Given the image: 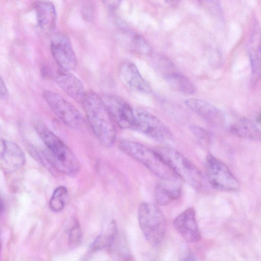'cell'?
Instances as JSON below:
<instances>
[{"label": "cell", "instance_id": "cell-11", "mask_svg": "<svg viewBox=\"0 0 261 261\" xmlns=\"http://www.w3.org/2000/svg\"><path fill=\"white\" fill-rule=\"evenodd\" d=\"M173 226L184 240L196 243L201 239V234L193 207H189L178 215L173 221Z\"/></svg>", "mask_w": 261, "mask_h": 261}, {"label": "cell", "instance_id": "cell-10", "mask_svg": "<svg viewBox=\"0 0 261 261\" xmlns=\"http://www.w3.org/2000/svg\"><path fill=\"white\" fill-rule=\"evenodd\" d=\"M114 122L124 129H133L135 123L134 110L123 98L107 94L102 98Z\"/></svg>", "mask_w": 261, "mask_h": 261}, {"label": "cell", "instance_id": "cell-20", "mask_svg": "<svg viewBox=\"0 0 261 261\" xmlns=\"http://www.w3.org/2000/svg\"><path fill=\"white\" fill-rule=\"evenodd\" d=\"M165 80L173 89L182 93L193 95L196 89L191 81L182 73L177 71H171L165 73Z\"/></svg>", "mask_w": 261, "mask_h": 261}, {"label": "cell", "instance_id": "cell-25", "mask_svg": "<svg viewBox=\"0 0 261 261\" xmlns=\"http://www.w3.org/2000/svg\"><path fill=\"white\" fill-rule=\"evenodd\" d=\"M82 234L80 227L76 222L69 231V241L71 244H78L82 240Z\"/></svg>", "mask_w": 261, "mask_h": 261}, {"label": "cell", "instance_id": "cell-13", "mask_svg": "<svg viewBox=\"0 0 261 261\" xmlns=\"http://www.w3.org/2000/svg\"><path fill=\"white\" fill-rule=\"evenodd\" d=\"M1 148V165L5 171L13 172L23 166L24 155L17 144L9 140H3Z\"/></svg>", "mask_w": 261, "mask_h": 261}, {"label": "cell", "instance_id": "cell-26", "mask_svg": "<svg viewBox=\"0 0 261 261\" xmlns=\"http://www.w3.org/2000/svg\"><path fill=\"white\" fill-rule=\"evenodd\" d=\"M8 96V90L5 84L2 79H0V96L2 99H5Z\"/></svg>", "mask_w": 261, "mask_h": 261}, {"label": "cell", "instance_id": "cell-18", "mask_svg": "<svg viewBox=\"0 0 261 261\" xmlns=\"http://www.w3.org/2000/svg\"><path fill=\"white\" fill-rule=\"evenodd\" d=\"M37 21L40 29L45 33L52 32L55 28L57 13L54 4L49 1H37L34 4Z\"/></svg>", "mask_w": 261, "mask_h": 261}, {"label": "cell", "instance_id": "cell-2", "mask_svg": "<svg viewBox=\"0 0 261 261\" xmlns=\"http://www.w3.org/2000/svg\"><path fill=\"white\" fill-rule=\"evenodd\" d=\"M34 125L45 145V155L50 164L64 174H76L79 170L80 164L71 150L43 123L36 122Z\"/></svg>", "mask_w": 261, "mask_h": 261}, {"label": "cell", "instance_id": "cell-14", "mask_svg": "<svg viewBox=\"0 0 261 261\" xmlns=\"http://www.w3.org/2000/svg\"><path fill=\"white\" fill-rule=\"evenodd\" d=\"M119 75L122 82L132 90L144 94L151 92L149 84L134 64L127 62L122 63L119 68Z\"/></svg>", "mask_w": 261, "mask_h": 261}, {"label": "cell", "instance_id": "cell-27", "mask_svg": "<svg viewBox=\"0 0 261 261\" xmlns=\"http://www.w3.org/2000/svg\"><path fill=\"white\" fill-rule=\"evenodd\" d=\"M181 261H197L194 254L191 252H188L185 257L182 258Z\"/></svg>", "mask_w": 261, "mask_h": 261}, {"label": "cell", "instance_id": "cell-5", "mask_svg": "<svg viewBox=\"0 0 261 261\" xmlns=\"http://www.w3.org/2000/svg\"><path fill=\"white\" fill-rule=\"evenodd\" d=\"M138 218L147 242L154 247L160 245L166 230V219L161 209L154 203L143 202L139 206Z\"/></svg>", "mask_w": 261, "mask_h": 261}, {"label": "cell", "instance_id": "cell-19", "mask_svg": "<svg viewBox=\"0 0 261 261\" xmlns=\"http://www.w3.org/2000/svg\"><path fill=\"white\" fill-rule=\"evenodd\" d=\"M230 130L236 136L247 140H261V130L250 120L242 118L230 126Z\"/></svg>", "mask_w": 261, "mask_h": 261}, {"label": "cell", "instance_id": "cell-21", "mask_svg": "<svg viewBox=\"0 0 261 261\" xmlns=\"http://www.w3.org/2000/svg\"><path fill=\"white\" fill-rule=\"evenodd\" d=\"M67 193V189L63 186H59L54 190L49 203V208L52 211L59 212L63 209Z\"/></svg>", "mask_w": 261, "mask_h": 261}, {"label": "cell", "instance_id": "cell-8", "mask_svg": "<svg viewBox=\"0 0 261 261\" xmlns=\"http://www.w3.org/2000/svg\"><path fill=\"white\" fill-rule=\"evenodd\" d=\"M43 98L56 115L66 125L77 127L82 122L79 111L59 94L51 91L43 93Z\"/></svg>", "mask_w": 261, "mask_h": 261}, {"label": "cell", "instance_id": "cell-28", "mask_svg": "<svg viewBox=\"0 0 261 261\" xmlns=\"http://www.w3.org/2000/svg\"><path fill=\"white\" fill-rule=\"evenodd\" d=\"M256 120L258 123L261 124V113L256 116Z\"/></svg>", "mask_w": 261, "mask_h": 261}, {"label": "cell", "instance_id": "cell-4", "mask_svg": "<svg viewBox=\"0 0 261 261\" xmlns=\"http://www.w3.org/2000/svg\"><path fill=\"white\" fill-rule=\"evenodd\" d=\"M173 172L182 181L197 190L204 187L203 176L196 166L175 149L160 147L155 150Z\"/></svg>", "mask_w": 261, "mask_h": 261}, {"label": "cell", "instance_id": "cell-12", "mask_svg": "<svg viewBox=\"0 0 261 261\" xmlns=\"http://www.w3.org/2000/svg\"><path fill=\"white\" fill-rule=\"evenodd\" d=\"M185 104L208 124L218 127L224 126L225 120L223 113L211 103L200 99L190 98L185 100Z\"/></svg>", "mask_w": 261, "mask_h": 261}, {"label": "cell", "instance_id": "cell-6", "mask_svg": "<svg viewBox=\"0 0 261 261\" xmlns=\"http://www.w3.org/2000/svg\"><path fill=\"white\" fill-rule=\"evenodd\" d=\"M205 167L208 180L215 189L223 192H237L240 184L227 166L211 154L205 159Z\"/></svg>", "mask_w": 261, "mask_h": 261}, {"label": "cell", "instance_id": "cell-17", "mask_svg": "<svg viewBox=\"0 0 261 261\" xmlns=\"http://www.w3.org/2000/svg\"><path fill=\"white\" fill-rule=\"evenodd\" d=\"M181 180L176 178L162 180L154 190V198L158 204L166 205L180 197L181 194Z\"/></svg>", "mask_w": 261, "mask_h": 261}, {"label": "cell", "instance_id": "cell-3", "mask_svg": "<svg viewBox=\"0 0 261 261\" xmlns=\"http://www.w3.org/2000/svg\"><path fill=\"white\" fill-rule=\"evenodd\" d=\"M118 147L123 153L143 165L162 180L179 178L155 150L127 140L120 141Z\"/></svg>", "mask_w": 261, "mask_h": 261}, {"label": "cell", "instance_id": "cell-24", "mask_svg": "<svg viewBox=\"0 0 261 261\" xmlns=\"http://www.w3.org/2000/svg\"><path fill=\"white\" fill-rule=\"evenodd\" d=\"M190 127L192 134L198 141L203 144L208 142L210 136L205 129L196 124H192Z\"/></svg>", "mask_w": 261, "mask_h": 261}, {"label": "cell", "instance_id": "cell-22", "mask_svg": "<svg viewBox=\"0 0 261 261\" xmlns=\"http://www.w3.org/2000/svg\"><path fill=\"white\" fill-rule=\"evenodd\" d=\"M115 231V225L112 223L105 233L101 234L97 238L92 245V249L98 250L110 246L113 240Z\"/></svg>", "mask_w": 261, "mask_h": 261}, {"label": "cell", "instance_id": "cell-23", "mask_svg": "<svg viewBox=\"0 0 261 261\" xmlns=\"http://www.w3.org/2000/svg\"><path fill=\"white\" fill-rule=\"evenodd\" d=\"M131 45L135 51L141 54H148L151 50V47L147 41L143 37L137 34H134L132 36Z\"/></svg>", "mask_w": 261, "mask_h": 261}, {"label": "cell", "instance_id": "cell-1", "mask_svg": "<svg viewBox=\"0 0 261 261\" xmlns=\"http://www.w3.org/2000/svg\"><path fill=\"white\" fill-rule=\"evenodd\" d=\"M82 104L90 127L99 141L106 147L112 146L116 139L114 122L99 95L91 91L86 93Z\"/></svg>", "mask_w": 261, "mask_h": 261}, {"label": "cell", "instance_id": "cell-9", "mask_svg": "<svg viewBox=\"0 0 261 261\" xmlns=\"http://www.w3.org/2000/svg\"><path fill=\"white\" fill-rule=\"evenodd\" d=\"M52 56L60 68L70 71L75 68L77 59L69 37L64 33H56L50 40Z\"/></svg>", "mask_w": 261, "mask_h": 261}, {"label": "cell", "instance_id": "cell-7", "mask_svg": "<svg viewBox=\"0 0 261 261\" xmlns=\"http://www.w3.org/2000/svg\"><path fill=\"white\" fill-rule=\"evenodd\" d=\"M135 123L133 129L162 143H170L173 135L169 128L156 116L141 108L134 110Z\"/></svg>", "mask_w": 261, "mask_h": 261}, {"label": "cell", "instance_id": "cell-16", "mask_svg": "<svg viewBox=\"0 0 261 261\" xmlns=\"http://www.w3.org/2000/svg\"><path fill=\"white\" fill-rule=\"evenodd\" d=\"M252 83H256L261 77V31L257 22L254 24L248 44Z\"/></svg>", "mask_w": 261, "mask_h": 261}, {"label": "cell", "instance_id": "cell-15", "mask_svg": "<svg viewBox=\"0 0 261 261\" xmlns=\"http://www.w3.org/2000/svg\"><path fill=\"white\" fill-rule=\"evenodd\" d=\"M54 79L58 86L75 101L82 102L86 94L82 82L69 71L60 68L55 74Z\"/></svg>", "mask_w": 261, "mask_h": 261}]
</instances>
